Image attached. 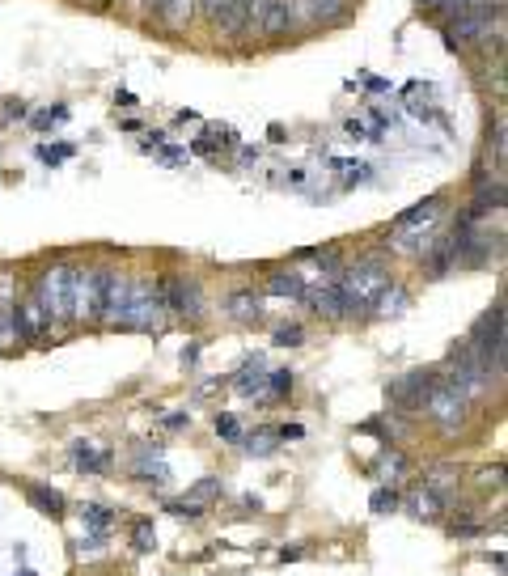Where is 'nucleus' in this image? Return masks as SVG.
I'll list each match as a JSON object with an SVG mask.
<instances>
[{
  "mask_svg": "<svg viewBox=\"0 0 508 576\" xmlns=\"http://www.w3.org/2000/svg\"><path fill=\"white\" fill-rule=\"evenodd\" d=\"M166 301H161V280L153 276H132V293H127V314H123V331H144L157 335L166 327Z\"/></svg>",
  "mask_w": 508,
  "mask_h": 576,
  "instance_id": "f257e3e1",
  "label": "nucleus"
},
{
  "mask_svg": "<svg viewBox=\"0 0 508 576\" xmlns=\"http://www.w3.org/2000/svg\"><path fill=\"white\" fill-rule=\"evenodd\" d=\"M466 344H470V352H475V356L487 360V369H492L496 382H500V377H504V356H508V314H504V297L475 322V327H470Z\"/></svg>",
  "mask_w": 508,
  "mask_h": 576,
  "instance_id": "f03ea898",
  "label": "nucleus"
},
{
  "mask_svg": "<svg viewBox=\"0 0 508 576\" xmlns=\"http://www.w3.org/2000/svg\"><path fill=\"white\" fill-rule=\"evenodd\" d=\"M335 284L343 288V297H348L352 314H360V310H369V305H373V297H377L381 288L390 284V263L381 259V255L356 259V267H343Z\"/></svg>",
  "mask_w": 508,
  "mask_h": 576,
  "instance_id": "7ed1b4c3",
  "label": "nucleus"
},
{
  "mask_svg": "<svg viewBox=\"0 0 508 576\" xmlns=\"http://www.w3.org/2000/svg\"><path fill=\"white\" fill-rule=\"evenodd\" d=\"M72 267L77 263H47L39 276L30 280L34 297H39L43 314L51 318V327H60V322H68V301H72Z\"/></svg>",
  "mask_w": 508,
  "mask_h": 576,
  "instance_id": "20e7f679",
  "label": "nucleus"
},
{
  "mask_svg": "<svg viewBox=\"0 0 508 576\" xmlns=\"http://www.w3.org/2000/svg\"><path fill=\"white\" fill-rule=\"evenodd\" d=\"M102 272L106 267H72V301L68 322L72 327H94L102 314Z\"/></svg>",
  "mask_w": 508,
  "mask_h": 576,
  "instance_id": "39448f33",
  "label": "nucleus"
},
{
  "mask_svg": "<svg viewBox=\"0 0 508 576\" xmlns=\"http://www.w3.org/2000/svg\"><path fill=\"white\" fill-rule=\"evenodd\" d=\"M420 407H424L428 424H437L441 432H458V428L466 424V411H470V403L445 382V377H437V382H432V390L424 394Z\"/></svg>",
  "mask_w": 508,
  "mask_h": 576,
  "instance_id": "423d86ee",
  "label": "nucleus"
},
{
  "mask_svg": "<svg viewBox=\"0 0 508 576\" xmlns=\"http://www.w3.org/2000/svg\"><path fill=\"white\" fill-rule=\"evenodd\" d=\"M127 293H132V272L106 267V272H102V314H98V322H102L106 331H123Z\"/></svg>",
  "mask_w": 508,
  "mask_h": 576,
  "instance_id": "0eeeda50",
  "label": "nucleus"
},
{
  "mask_svg": "<svg viewBox=\"0 0 508 576\" xmlns=\"http://www.w3.org/2000/svg\"><path fill=\"white\" fill-rule=\"evenodd\" d=\"M161 301H166V314H183V318H204V288L191 276H166L161 280Z\"/></svg>",
  "mask_w": 508,
  "mask_h": 576,
  "instance_id": "6e6552de",
  "label": "nucleus"
},
{
  "mask_svg": "<svg viewBox=\"0 0 508 576\" xmlns=\"http://www.w3.org/2000/svg\"><path fill=\"white\" fill-rule=\"evenodd\" d=\"M17 339H26V344H47V339H56V327H51V318L43 314L34 288H26V297L17 301Z\"/></svg>",
  "mask_w": 508,
  "mask_h": 576,
  "instance_id": "1a4fd4ad",
  "label": "nucleus"
},
{
  "mask_svg": "<svg viewBox=\"0 0 508 576\" xmlns=\"http://www.w3.org/2000/svg\"><path fill=\"white\" fill-rule=\"evenodd\" d=\"M293 5V26H331L352 13V0H288Z\"/></svg>",
  "mask_w": 508,
  "mask_h": 576,
  "instance_id": "9d476101",
  "label": "nucleus"
},
{
  "mask_svg": "<svg viewBox=\"0 0 508 576\" xmlns=\"http://www.w3.org/2000/svg\"><path fill=\"white\" fill-rule=\"evenodd\" d=\"M441 373H432V369H424V373H407V377H398V382H390L386 386V394H390V403L398 407V411H415L424 403V394L432 390V382H437Z\"/></svg>",
  "mask_w": 508,
  "mask_h": 576,
  "instance_id": "9b49d317",
  "label": "nucleus"
},
{
  "mask_svg": "<svg viewBox=\"0 0 508 576\" xmlns=\"http://www.w3.org/2000/svg\"><path fill=\"white\" fill-rule=\"evenodd\" d=\"M195 13L204 17V22H212L221 34H242V0H195Z\"/></svg>",
  "mask_w": 508,
  "mask_h": 576,
  "instance_id": "f8f14e48",
  "label": "nucleus"
},
{
  "mask_svg": "<svg viewBox=\"0 0 508 576\" xmlns=\"http://www.w3.org/2000/svg\"><path fill=\"white\" fill-rule=\"evenodd\" d=\"M305 305H310L318 318H348L352 314V305L335 280H322L318 288H310V293H305Z\"/></svg>",
  "mask_w": 508,
  "mask_h": 576,
  "instance_id": "ddd939ff",
  "label": "nucleus"
},
{
  "mask_svg": "<svg viewBox=\"0 0 508 576\" xmlns=\"http://www.w3.org/2000/svg\"><path fill=\"white\" fill-rule=\"evenodd\" d=\"M13 272H0V348L22 344L17 339V293H13Z\"/></svg>",
  "mask_w": 508,
  "mask_h": 576,
  "instance_id": "4468645a",
  "label": "nucleus"
},
{
  "mask_svg": "<svg viewBox=\"0 0 508 576\" xmlns=\"http://www.w3.org/2000/svg\"><path fill=\"white\" fill-rule=\"evenodd\" d=\"M225 314L233 322H242V327H259L263 322V297L254 293V288H233L225 297Z\"/></svg>",
  "mask_w": 508,
  "mask_h": 576,
  "instance_id": "2eb2a0df",
  "label": "nucleus"
},
{
  "mask_svg": "<svg viewBox=\"0 0 508 576\" xmlns=\"http://www.w3.org/2000/svg\"><path fill=\"white\" fill-rule=\"evenodd\" d=\"M259 30L267 34V39H280L284 30H293V5H288V0H267V9L259 17Z\"/></svg>",
  "mask_w": 508,
  "mask_h": 576,
  "instance_id": "dca6fc26",
  "label": "nucleus"
},
{
  "mask_svg": "<svg viewBox=\"0 0 508 576\" xmlns=\"http://www.w3.org/2000/svg\"><path fill=\"white\" fill-rule=\"evenodd\" d=\"M407 305H411V293H407V288L398 284V280H390V284H386V288H381V293L373 297L369 310H373L377 318H390V314H403Z\"/></svg>",
  "mask_w": 508,
  "mask_h": 576,
  "instance_id": "f3484780",
  "label": "nucleus"
},
{
  "mask_svg": "<svg viewBox=\"0 0 508 576\" xmlns=\"http://www.w3.org/2000/svg\"><path fill=\"white\" fill-rule=\"evenodd\" d=\"M267 293L271 297H288V301H305L310 284L301 280V272H271L267 276Z\"/></svg>",
  "mask_w": 508,
  "mask_h": 576,
  "instance_id": "a211bd4d",
  "label": "nucleus"
},
{
  "mask_svg": "<svg viewBox=\"0 0 508 576\" xmlns=\"http://www.w3.org/2000/svg\"><path fill=\"white\" fill-rule=\"evenodd\" d=\"M153 9H157V17H161V26L183 30L191 17H195V0H153Z\"/></svg>",
  "mask_w": 508,
  "mask_h": 576,
  "instance_id": "6ab92c4d",
  "label": "nucleus"
},
{
  "mask_svg": "<svg viewBox=\"0 0 508 576\" xmlns=\"http://www.w3.org/2000/svg\"><path fill=\"white\" fill-rule=\"evenodd\" d=\"M26 500H30L39 513H47V517H64V509H68V500H64L56 488H43V483H30Z\"/></svg>",
  "mask_w": 508,
  "mask_h": 576,
  "instance_id": "aec40b11",
  "label": "nucleus"
},
{
  "mask_svg": "<svg viewBox=\"0 0 508 576\" xmlns=\"http://www.w3.org/2000/svg\"><path fill=\"white\" fill-rule=\"evenodd\" d=\"M407 509H411V517H420V521H437V517L445 513V496L432 492V488H424V492H415V496L407 500Z\"/></svg>",
  "mask_w": 508,
  "mask_h": 576,
  "instance_id": "412c9836",
  "label": "nucleus"
},
{
  "mask_svg": "<svg viewBox=\"0 0 508 576\" xmlns=\"http://www.w3.org/2000/svg\"><path fill=\"white\" fill-rule=\"evenodd\" d=\"M72 462L81 466V471H89V475H98V471H106L111 466V454L106 449H98V445H72Z\"/></svg>",
  "mask_w": 508,
  "mask_h": 576,
  "instance_id": "4be33fe9",
  "label": "nucleus"
},
{
  "mask_svg": "<svg viewBox=\"0 0 508 576\" xmlns=\"http://www.w3.org/2000/svg\"><path fill=\"white\" fill-rule=\"evenodd\" d=\"M373 471H377V479H398V475H407V458L398 454L394 445H386V449H381V454H377Z\"/></svg>",
  "mask_w": 508,
  "mask_h": 576,
  "instance_id": "5701e85b",
  "label": "nucleus"
},
{
  "mask_svg": "<svg viewBox=\"0 0 508 576\" xmlns=\"http://www.w3.org/2000/svg\"><path fill=\"white\" fill-rule=\"evenodd\" d=\"M233 144H238L233 128H208L204 136L195 140V153H221V149H233Z\"/></svg>",
  "mask_w": 508,
  "mask_h": 576,
  "instance_id": "b1692460",
  "label": "nucleus"
},
{
  "mask_svg": "<svg viewBox=\"0 0 508 576\" xmlns=\"http://www.w3.org/2000/svg\"><path fill=\"white\" fill-rule=\"evenodd\" d=\"M233 386H238L242 394H263L267 390V373H263V360H250V365L238 373V382H233Z\"/></svg>",
  "mask_w": 508,
  "mask_h": 576,
  "instance_id": "393cba45",
  "label": "nucleus"
},
{
  "mask_svg": "<svg viewBox=\"0 0 508 576\" xmlns=\"http://www.w3.org/2000/svg\"><path fill=\"white\" fill-rule=\"evenodd\" d=\"M81 521L94 534H111V526H115V517H111V509L106 504H81Z\"/></svg>",
  "mask_w": 508,
  "mask_h": 576,
  "instance_id": "a878e982",
  "label": "nucleus"
},
{
  "mask_svg": "<svg viewBox=\"0 0 508 576\" xmlns=\"http://www.w3.org/2000/svg\"><path fill=\"white\" fill-rule=\"evenodd\" d=\"M420 9L437 13L441 22H449V17H458V13H466V9H475V0H420Z\"/></svg>",
  "mask_w": 508,
  "mask_h": 576,
  "instance_id": "bb28decb",
  "label": "nucleus"
},
{
  "mask_svg": "<svg viewBox=\"0 0 508 576\" xmlns=\"http://www.w3.org/2000/svg\"><path fill=\"white\" fill-rule=\"evenodd\" d=\"M293 386H297V373L293 369H276V373H267V390L263 394H271V399H288Z\"/></svg>",
  "mask_w": 508,
  "mask_h": 576,
  "instance_id": "cd10ccee",
  "label": "nucleus"
},
{
  "mask_svg": "<svg viewBox=\"0 0 508 576\" xmlns=\"http://www.w3.org/2000/svg\"><path fill=\"white\" fill-rule=\"evenodd\" d=\"M487 157L496 161V170L504 174V115H496L492 132H487Z\"/></svg>",
  "mask_w": 508,
  "mask_h": 576,
  "instance_id": "c85d7f7f",
  "label": "nucleus"
},
{
  "mask_svg": "<svg viewBox=\"0 0 508 576\" xmlns=\"http://www.w3.org/2000/svg\"><path fill=\"white\" fill-rule=\"evenodd\" d=\"M398 504H403V496H398L394 488H377V492L369 496V509H373L377 517H390V513L398 509Z\"/></svg>",
  "mask_w": 508,
  "mask_h": 576,
  "instance_id": "c756f323",
  "label": "nucleus"
},
{
  "mask_svg": "<svg viewBox=\"0 0 508 576\" xmlns=\"http://www.w3.org/2000/svg\"><path fill=\"white\" fill-rule=\"evenodd\" d=\"M276 432L271 428H263V432H254V437L246 441V454H254V458H267V454H276Z\"/></svg>",
  "mask_w": 508,
  "mask_h": 576,
  "instance_id": "7c9ffc66",
  "label": "nucleus"
},
{
  "mask_svg": "<svg viewBox=\"0 0 508 576\" xmlns=\"http://www.w3.org/2000/svg\"><path fill=\"white\" fill-rule=\"evenodd\" d=\"M221 492H225V483L208 475V479H199L195 488H191V500H195V504H204V500H216V496H221Z\"/></svg>",
  "mask_w": 508,
  "mask_h": 576,
  "instance_id": "2f4dec72",
  "label": "nucleus"
},
{
  "mask_svg": "<svg viewBox=\"0 0 508 576\" xmlns=\"http://www.w3.org/2000/svg\"><path fill=\"white\" fill-rule=\"evenodd\" d=\"M132 547H136V551H153V547H157L153 521H136V526H132Z\"/></svg>",
  "mask_w": 508,
  "mask_h": 576,
  "instance_id": "473e14b6",
  "label": "nucleus"
},
{
  "mask_svg": "<svg viewBox=\"0 0 508 576\" xmlns=\"http://www.w3.org/2000/svg\"><path fill=\"white\" fill-rule=\"evenodd\" d=\"M212 428H216V437H221V441H242V424H238V416H216Z\"/></svg>",
  "mask_w": 508,
  "mask_h": 576,
  "instance_id": "72a5a7b5",
  "label": "nucleus"
},
{
  "mask_svg": "<svg viewBox=\"0 0 508 576\" xmlns=\"http://www.w3.org/2000/svg\"><path fill=\"white\" fill-rule=\"evenodd\" d=\"M161 144H166V136H161V132H153V136H149V144H144V153H149V149H161ZM157 157L166 161V166H183V161H187V153H174V149L157 153Z\"/></svg>",
  "mask_w": 508,
  "mask_h": 576,
  "instance_id": "f704fd0d",
  "label": "nucleus"
},
{
  "mask_svg": "<svg viewBox=\"0 0 508 576\" xmlns=\"http://www.w3.org/2000/svg\"><path fill=\"white\" fill-rule=\"evenodd\" d=\"M305 339V327H297V322H288V327H276V344L280 348H297Z\"/></svg>",
  "mask_w": 508,
  "mask_h": 576,
  "instance_id": "c9c22d12",
  "label": "nucleus"
},
{
  "mask_svg": "<svg viewBox=\"0 0 508 576\" xmlns=\"http://www.w3.org/2000/svg\"><path fill=\"white\" fill-rule=\"evenodd\" d=\"M170 513H174V517H191V521H199V517H204V504H195V500H170Z\"/></svg>",
  "mask_w": 508,
  "mask_h": 576,
  "instance_id": "e433bc0d",
  "label": "nucleus"
},
{
  "mask_svg": "<svg viewBox=\"0 0 508 576\" xmlns=\"http://www.w3.org/2000/svg\"><path fill=\"white\" fill-rule=\"evenodd\" d=\"M68 119V111L60 106V111H43V115H34V128H51V123H64Z\"/></svg>",
  "mask_w": 508,
  "mask_h": 576,
  "instance_id": "4c0bfd02",
  "label": "nucleus"
},
{
  "mask_svg": "<svg viewBox=\"0 0 508 576\" xmlns=\"http://www.w3.org/2000/svg\"><path fill=\"white\" fill-rule=\"evenodd\" d=\"M187 424H191L187 411H174V416H161V428H170V432H174V428H187Z\"/></svg>",
  "mask_w": 508,
  "mask_h": 576,
  "instance_id": "58836bf2",
  "label": "nucleus"
},
{
  "mask_svg": "<svg viewBox=\"0 0 508 576\" xmlns=\"http://www.w3.org/2000/svg\"><path fill=\"white\" fill-rule=\"evenodd\" d=\"M276 437H280V441H301L305 428H301V424H284V428H276Z\"/></svg>",
  "mask_w": 508,
  "mask_h": 576,
  "instance_id": "ea45409f",
  "label": "nucleus"
},
{
  "mask_svg": "<svg viewBox=\"0 0 508 576\" xmlns=\"http://www.w3.org/2000/svg\"><path fill=\"white\" fill-rule=\"evenodd\" d=\"M500 479H504V466H496V471H483V475H479L483 488H500Z\"/></svg>",
  "mask_w": 508,
  "mask_h": 576,
  "instance_id": "a19ab883",
  "label": "nucleus"
},
{
  "mask_svg": "<svg viewBox=\"0 0 508 576\" xmlns=\"http://www.w3.org/2000/svg\"><path fill=\"white\" fill-rule=\"evenodd\" d=\"M39 157L47 161V166H56V161H64V157H68V149H47V144H43V149H39Z\"/></svg>",
  "mask_w": 508,
  "mask_h": 576,
  "instance_id": "79ce46f5",
  "label": "nucleus"
},
{
  "mask_svg": "<svg viewBox=\"0 0 508 576\" xmlns=\"http://www.w3.org/2000/svg\"><path fill=\"white\" fill-rule=\"evenodd\" d=\"M9 576H34V572H30V568H22V572H9Z\"/></svg>",
  "mask_w": 508,
  "mask_h": 576,
  "instance_id": "37998d69",
  "label": "nucleus"
}]
</instances>
